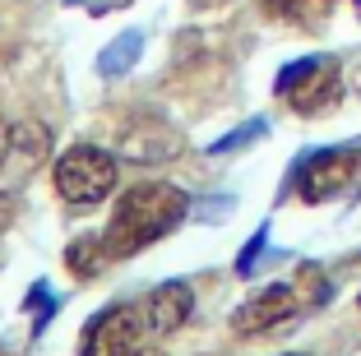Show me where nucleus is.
Returning a JSON list of instances; mask_svg holds the SVG:
<instances>
[{
	"mask_svg": "<svg viewBox=\"0 0 361 356\" xmlns=\"http://www.w3.org/2000/svg\"><path fill=\"white\" fill-rule=\"evenodd\" d=\"M195 314V287L180 283V278H171V283L153 287V296L144 301V319H149V333H176L185 319Z\"/></svg>",
	"mask_w": 361,
	"mask_h": 356,
	"instance_id": "6e6552de",
	"label": "nucleus"
},
{
	"mask_svg": "<svg viewBox=\"0 0 361 356\" xmlns=\"http://www.w3.org/2000/svg\"><path fill=\"white\" fill-rule=\"evenodd\" d=\"M135 356H162V352H144V347H139V352H135Z\"/></svg>",
	"mask_w": 361,
	"mask_h": 356,
	"instance_id": "6ab92c4d",
	"label": "nucleus"
},
{
	"mask_svg": "<svg viewBox=\"0 0 361 356\" xmlns=\"http://www.w3.org/2000/svg\"><path fill=\"white\" fill-rule=\"evenodd\" d=\"M144 329H149V319H144L139 305H130V301L106 305V310H97L93 319H88L79 356H135Z\"/></svg>",
	"mask_w": 361,
	"mask_h": 356,
	"instance_id": "39448f33",
	"label": "nucleus"
},
{
	"mask_svg": "<svg viewBox=\"0 0 361 356\" xmlns=\"http://www.w3.org/2000/svg\"><path fill=\"white\" fill-rule=\"evenodd\" d=\"M287 356H301V352H287Z\"/></svg>",
	"mask_w": 361,
	"mask_h": 356,
	"instance_id": "aec40b11",
	"label": "nucleus"
},
{
	"mask_svg": "<svg viewBox=\"0 0 361 356\" xmlns=\"http://www.w3.org/2000/svg\"><path fill=\"white\" fill-rule=\"evenodd\" d=\"M297 296H301V310H306V305H324L329 301V278H324V269H319V264H301V278H297Z\"/></svg>",
	"mask_w": 361,
	"mask_h": 356,
	"instance_id": "ddd939ff",
	"label": "nucleus"
},
{
	"mask_svg": "<svg viewBox=\"0 0 361 356\" xmlns=\"http://www.w3.org/2000/svg\"><path fill=\"white\" fill-rule=\"evenodd\" d=\"M5 148H10V130L0 125V167H5Z\"/></svg>",
	"mask_w": 361,
	"mask_h": 356,
	"instance_id": "a211bd4d",
	"label": "nucleus"
},
{
	"mask_svg": "<svg viewBox=\"0 0 361 356\" xmlns=\"http://www.w3.org/2000/svg\"><path fill=\"white\" fill-rule=\"evenodd\" d=\"M185 5H190V10H227V5H232V0H185Z\"/></svg>",
	"mask_w": 361,
	"mask_h": 356,
	"instance_id": "dca6fc26",
	"label": "nucleus"
},
{
	"mask_svg": "<svg viewBox=\"0 0 361 356\" xmlns=\"http://www.w3.org/2000/svg\"><path fill=\"white\" fill-rule=\"evenodd\" d=\"M65 264H70L75 278H97V273L111 264V254H106V245H102V231H97V236H79V241H70Z\"/></svg>",
	"mask_w": 361,
	"mask_h": 356,
	"instance_id": "f8f14e48",
	"label": "nucleus"
},
{
	"mask_svg": "<svg viewBox=\"0 0 361 356\" xmlns=\"http://www.w3.org/2000/svg\"><path fill=\"white\" fill-rule=\"evenodd\" d=\"M259 135H269V121H259V116H255V121H245V125H236L232 135H223L218 144H209V153H213V157L236 153V148H245L250 139H259Z\"/></svg>",
	"mask_w": 361,
	"mask_h": 356,
	"instance_id": "4468645a",
	"label": "nucleus"
},
{
	"mask_svg": "<svg viewBox=\"0 0 361 356\" xmlns=\"http://www.w3.org/2000/svg\"><path fill=\"white\" fill-rule=\"evenodd\" d=\"M297 195L306 204L338 200L343 190L361 180V144H338V148H315L297 162Z\"/></svg>",
	"mask_w": 361,
	"mask_h": 356,
	"instance_id": "20e7f679",
	"label": "nucleus"
},
{
	"mask_svg": "<svg viewBox=\"0 0 361 356\" xmlns=\"http://www.w3.org/2000/svg\"><path fill=\"white\" fill-rule=\"evenodd\" d=\"M139 56H144V32L126 28L97 51V74H102V79H121V74H130L139 65Z\"/></svg>",
	"mask_w": 361,
	"mask_h": 356,
	"instance_id": "9d476101",
	"label": "nucleus"
},
{
	"mask_svg": "<svg viewBox=\"0 0 361 356\" xmlns=\"http://www.w3.org/2000/svg\"><path fill=\"white\" fill-rule=\"evenodd\" d=\"M47 148H51V135H47L42 125H32V121L10 125V148H5V167H0V176H28V171L47 157Z\"/></svg>",
	"mask_w": 361,
	"mask_h": 356,
	"instance_id": "1a4fd4ad",
	"label": "nucleus"
},
{
	"mask_svg": "<svg viewBox=\"0 0 361 356\" xmlns=\"http://www.w3.org/2000/svg\"><path fill=\"white\" fill-rule=\"evenodd\" d=\"M297 310H301L297 287L269 283V287H259V292L232 314V329H236L241 338H259V333H274L278 324H287V319H292Z\"/></svg>",
	"mask_w": 361,
	"mask_h": 356,
	"instance_id": "0eeeda50",
	"label": "nucleus"
},
{
	"mask_svg": "<svg viewBox=\"0 0 361 356\" xmlns=\"http://www.w3.org/2000/svg\"><path fill=\"white\" fill-rule=\"evenodd\" d=\"M5 227H10V204H5V195H0V236H5Z\"/></svg>",
	"mask_w": 361,
	"mask_h": 356,
	"instance_id": "f3484780",
	"label": "nucleus"
},
{
	"mask_svg": "<svg viewBox=\"0 0 361 356\" xmlns=\"http://www.w3.org/2000/svg\"><path fill=\"white\" fill-rule=\"evenodd\" d=\"M180 148H185V135L162 116H135L116 130V157L139 162V167L171 162V157H180Z\"/></svg>",
	"mask_w": 361,
	"mask_h": 356,
	"instance_id": "423d86ee",
	"label": "nucleus"
},
{
	"mask_svg": "<svg viewBox=\"0 0 361 356\" xmlns=\"http://www.w3.org/2000/svg\"><path fill=\"white\" fill-rule=\"evenodd\" d=\"M334 10H338V0H264L269 19L297 23V28H324Z\"/></svg>",
	"mask_w": 361,
	"mask_h": 356,
	"instance_id": "9b49d317",
	"label": "nucleus"
},
{
	"mask_svg": "<svg viewBox=\"0 0 361 356\" xmlns=\"http://www.w3.org/2000/svg\"><path fill=\"white\" fill-rule=\"evenodd\" d=\"M278 102H287L297 116H324L338 106L343 97V65L338 56H301V61L283 65L278 70V84H274Z\"/></svg>",
	"mask_w": 361,
	"mask_h": 356,
	"instance_id": "f03ea898",
	"label": "nucleus"
},
{
	"mask_svg": "<svg viewBox=\"0 0 361 356\" xmlns=\"http://www.w3.org/2000/svg\"><path fill=\"white\" fill-rule=\"evenodd\" d=\"M56 195L75 209H93L116 190V153L97 144H75L56 157Z\"/></svg>",
	"mask_w": 361,
	"mask_h": 356,
	"instance_id": "7ed1b4c3",
	"label": "nucleus"
},
{
	"mask_svg": "<svg viewBox=\"0 0 361 356\" xmlns=\"http://www.w3.org/2000/svg\"><path fill=\"white\" fill-rule=\"evenodd\" d=\"M264 245H269V222H264V227H259L255 236H250V241L241 245V259H236V273H241V278H245L250 269H255V259H259V250H264Z\"/></svg>",
	"mask_w": 361,
	"mask_h": 356,
	"instance_id": "2eb2a0df",
	"label": "nucleus"
},
{
	"mask_svg": "<svg viewBox=\"0 0 361 356\" xmlns=\"http://www.w3.org/2000/svg\"><path fill=\"white\" fill-rule=\"evenodd\" d=\"M185 213H190L185 190L167 185V180L130 185L116 200V213H111V222H106V231H102V245H106V254H111V264L139 254L153 241H162L171 227H180Z\"/></svg>",
	"mask_w": 361,
	"mask_h": 356,
	"instance_id": "f257e3e1",
	"label": "nucleus"
}]
</instances>
